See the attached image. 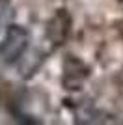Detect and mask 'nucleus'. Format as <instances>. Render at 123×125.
I'll list each match as a JSON object with an SVG mask.
<instances>
[{"mask_svg": "<svg viewBox=\"0 0 123 125\" xmlns=\"http://www.w3.org/2000/svg\"><path fill=\"white\" fill-rule=\"evenodd\" d=\"M26 32L22 30V28H19V26H13V28H10V32H8V37H6L4 45H2V54H4V58L10 62V60H15L17 56H19L20 52L24 51L26 47Z\"/></svg>", "mask_w": 123, "mask_h": 125, "instance_id": "obj_1", "label": "nucleus"}]
</instances>
